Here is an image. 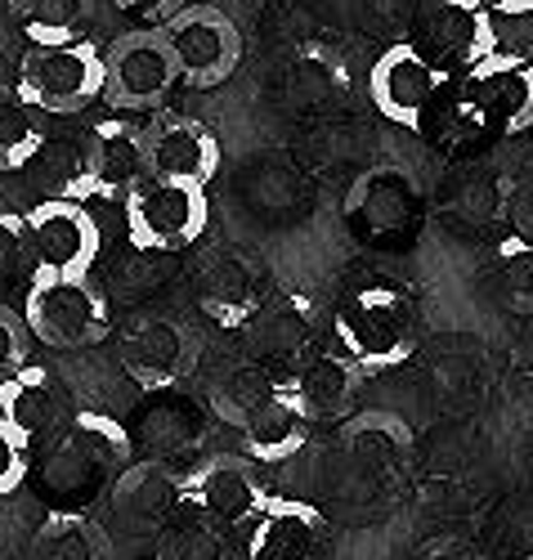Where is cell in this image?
I'll return each instance as SVG.
<instances>
[{"instance_id": "8d00e7d4", "label": "cell", "mask_w": 533, "mask_h": 560, "mask_svg": "<svg viewBox=\"0 0 533 560\" xmlns=\"http://www.w3.org/2000/svg\"><path fill=\"white\" fill-rule=\"evenodd\" d=\"M489 10H498V14H511V19H524V14H533V0H484Z\"/></svg>"}, {"instance_id": "603a6c76", "label": "cell", "mask_w": 533, "mask_h": 560, "mask_svg": "<svg viewBox=\"0 0 533 560\" xmlns=\"http://www.w3.org/2000/svg\"><path fill=\"white\" fill-rule=\"evenodd\" d=\"M237 431L247 435V453L265 466H282L305 448L310 422H305L301 404L292 399V390H287V377L247 412V422H242Z\"/></svg>"}, {"instance_id": "d6a6232c", "label": "cell", "mask_w": 533, "mask_h": 560, "mask_svg": "<svg viewBox=\"0 0 533 560\" xmlns=\"http://www.w3.org/2000/svg\"><path fill=\"white\" fill-rule=\"evenodd\" d=\"M27 323H23V310H10L0 305V382H10L14 372L27 363Z\"/></svg>"}, {"instance_id": "4fadbf2b", "label": "cell", "mask_w": 533, "mask_h": 560, "mask_svg": "<svg viewBox=\"0 0 533 560\" xmlns=\"http://www.w3.org/2000/svg\"><path fill=\"white\" fill-rule=\"evenodd\" d=\"M104 63H108L104 100H108L113 108H126V113L158 108V104L171 95V85L179 81L171 40H166L162 27L117 36L113 50L104 55Z\"/></svg>"}, {"instance_id": "7c38bea8", "label": "cell", "mask_w": 533, "mask_h": 560, "mask_svg": "<svg viewBox=\"0 0 533 560\" xmlns=\"http://www.w3.org/2000/svg\"><path fill=\"white\" fill-rule=\"evenodd\" d=\"M162 32L171 40L179 81L193 90H211V85L229 81L242 59V32L216 5H184Z\"/></svg>"}, {"instance_id": "f35d334b", "label": "cell", "mask_w": 533, "mask_h": 560, "mask_svg": "<svg viewBox=\"0 0 533 560\" xmlns=\"http://www.w3.org/2000/svg\"><path fill=\"white\" fill-rule=\"evenodd\" d=\"M529 63H533V55H529Z\"/></svg>"}, {"instance_id": "f546056e", "label": "cell", "mask_w": 533, "mask_h": 560, "mask_svg": "<svg viewBox=\"0 0 533 560\" xmlns=\"http://www.w3.org/2000/svg\"><path fill=\"white\" fill-rule=\"evenodd\" d=\"M498 292L515 314H533V243L511 238L498 252Z\"/></svg>"}, {"instance_id": "5bb4252c", "label": "cell", "mask_w": 533, "mask_h": 560, "mask_svg": "<svg viewBox=\"0 0 533 560\" xmlns=\"http://www.w3.org/2000/svg\"><path fill=\"white\" fill-rule=\"evenodd\" d=\"M81 198H130L149 179V149H143V126L130 117H100L81 135Z\"/></svg>"}, {"instance_id": "836d02e7", "label": "cell", "mask_w": 533, "mask_h": 560, "mask_svg": "<svg viewBox=\"0 0 533 560\" xmlns=\"http://www.w3.org/2000/svg\"><path fill=\"white\" fill-rule=\"evenodd\" d=\"M113 5L121 14H135V19H149V23H171L179 10H184V0H113Z\"/></svg>"}, {"instance_id": "8fae6325", "label": "cell", "mask_w": 533, "mask_h": 560, "mask_svg": "<svg viewBox=\"0 0 533 560\" xmlns=\"http://www.w3.org/2000/svg\"><path fill=\"white\" fill-rule=\"evenodd\" d=\"M417 220H421V189L413 171L404 166H372L346 194V224L355 229V238L372 247H395L413 238Z\"/></svg>"}, {"instance_id": "74e56055", "label": "cell", "mask_w": 533, "mask_h": 560, "mask_svg": "<svg viewBox=\"0 0 533 560\" xmlns=\"http://www.w3.org/2000/svg\"><path fill=\"white\" fill-rule=\"evenodd\" d=\"M524 560H533V556H524Z\"/></svg>"}, {"instance_id": "83f0119b", "label": "cell", "mask_w": 533, "mask_h": 560, "mask_svg": "<svg viewBox=\"0 0 533 560\" xmlns=\"http://www.w3.org/2000/svg\"><path fill=\"white\" fill-rule=\"evenodd\" d=\"M278 382H282L278 372H269V368H260V363H242V368H233L229 377H220V382L211 386V412L220 417V422H229V427H242V422H247V412H252Z\"/></svg>"}, {"instance_id": "30bf717a", "label": "cell", "mask_w": 533, "mask_h": 560, "mask_svg": "<svg viewBox=\"0 0 533 560\" xmlns=\"http://www.w3.org/2000/svg\"><path fill=\"white\" fill-rule=\"evenodd\" d=\"M462 113L489 135L533 130V63L520 55H494L457 81Z\"/></svg>"}, {"instance_id": "4dcf8cb0", "label": "cell", "mask_w": 533, "mask_h": 560, "mask_svg": "<svg viewBox=\"0 0 533 560\" xmlns=\"http://www.w3.org/2000/svg\"><path fill=\"white\" fill-rule=\"evenodd\" d=\"M166 560H224V534L202 521H184L166 529Z\"/></svg>"}, {"instance_id": "f1b7e54d", "label": "cell", "mask_w": 533, "mask_h": 560, "mask_svg": "<svg viewBox=\"0 0 533 560\" xmlns=\"http://www.w3.org/2000/svg\"><path fill=\"white\" fill-rule=\"evenodd\" d=\"M36 278V247L27 211H0V288H19Z\"/></svg>"}, {"instance_id": "ba28073f", "label": "cell", "mask_w": 533, "mask_h": 560, "mask_svg": "<svg viewBox=\"0 0 533 560\" xmlns=\"http://www.w3.org/2000/svg\"><path fill=\"white\" fill-rule=\"evenodd\" d=\"M179 493H184V511H193V521H202L220 534L252 529L256 516L269 506L265 480L256 462L247 457H207L188 476H179Z\"/></svg>"}, {"instance_id": "cb8c5ba5", "label": "cell", "mask_w": 533, "mask_h": 560, "mask_svg": "<svg viewBox=\"0 0 533 560\" xmlns=\"http://www.w3.org/2000/svg\"><path fill=\"white\" fill-rule=\"evenodd\" d=\"M310 328H314V318H310V305L301 296H282V301H269L256 323L247 328V341L256 350V363L278 372V377H292L297 363H301V350L310 341Z\"/></svg>"}, {"instance_id": "ffe728a7", "label": "cell", "mask_w": 533, "mask_h": 560, "mask_svg": "<svg viewBox=\"0 0 533 560\" xmlns=\"http://www.w3.org/2000/svg\"><path fill=\"white\" fill-rule=\"evenodd\" d=\"M247 560H332V525L305 498H269L247 529Z\"/></svg>"}, {"instance_id": "9c48e42d", "label": "cell", "mask_w": 533, "mask_h": 560, "mask_svg": "<svg viewBox=\"0 0 533 560\" xmlns=\"http://www.w3.org/2000/svg\"><path fill=\"white\" fill-rule=\"evenodd\" d=\"M193 296L211 323L247 332L256 314L269 305V269L260 256L242 247H211L193 265Z\"/></svg>"}, {"instance_id": "8992f818", "label": "cell", "mask_w": 533, "mask_h": 560, "mask_svg": "<svg viewBox=\"0 0 533 560\" xmlns=\"http://www.w3.org/2000/svg\"><path fill=\"white\" fill-rule=\"evenodd\" d=\"M449 81L453 77L417 40H395L376 55L368 72V95L385 121H395L404 130H426V117H434V108L449 95Z\"/></svg>"}, {"instance_id": "52a82bcc", "label": "cell", "mask_w": 533, "mask_h": 560, "mask_svg": "<svg viewBox=\"0 0 533 560\" xmlns=\"http://www.w3.org/2000/svg\"><path fill=\"white\" fill-rule=\"evenodd\" d=\"M126 215V238L139 252H184L188 243H198L207 233V194L193 189V184H171V179H143L139 189H130V198L121 202Z\"/></svg>"}, {"instance_id": "1f68e13d", "label": "cell", "mask_w": 533, "mask_h": 560, "mask_svg": "<svg viewBox=\"0 0 533 560\" xmlns=\"http://www.w3.org/2000/svg\"><path fill=\"white\" fill-rule=\"evenodd\" d=\"M27 476H32V444L23 431H14L5 417H0V498L19 493Z\"/></svg>"}, {"instance_id": "d6986e66", "label": "cell", "mask_w": 533, "mask_h": 560, "mask_svg": "<svg viewBox=\"0 0 533 560\" xmlns=\"http://www.w3.org/2000/svg\"><path fill=\"white\" fill-rule=\"evenodd\" d=\"M0 417L27 435V444H50L55 435L68 431L77 417L72 390L63 377L45 363H23L10 382H0Z\"/></svg>"}, {"instance_id": "e575fe53", "label": "cell", "mask_w": 533, "mask_h": 560, "mask_svg": "<svg viewBox=\"0 0 533 560\" xmlns=\"http://www.w3.org/2000/svg\"><path fill=\"white\" fill-rule=\"evenodd\" d=\"M511 220H515V229H520V238L533 243V175L511 194Z\"/></svg>"}, {"instance_id": "e0dca14e", "label": "cell", "mask_w": 533, "mask_h": 560, "mask_svg": "<svg viewBox=\"0 0 533 560\" xmlns=\"http://www.w3.org/2000/svg\"><path fill=\"white\" fill-rule=\"evenodd\" d=\"M108 511H113L117 529L130 534V538L166 534L175 525V516L184 511L179 476L162 462H130L126 471L113 480Z\"/></svg>"}, {"instance_id": "277c9868", "label": "cell", "mask_w": 533, "mask_h": 560, "mask_svg": "<svg viewBox=\"0 0 533 560\" xmlns=\"http://www.w3.org/2000/svg\"><path fill=\"white\" fill-rule=\"evenodd\" d=\"M108 85V63L94 40L68 45H32L19 63V95L45 117H72L90 108Z\"/></svg>"}, {"instance_id": "9a60e30c", "label": "cell", "mask_w": 533, "mask_h": 560, "mask_svg": "<svg viewBox=\"0 0 533 560\" xmlns=\"http://www.w3.org/2000/svg\"><path fill=\"white\" fill-rule=\"evenodd\" d=\"M417 45L449 77L453 72L466 77L471 68L498 55V32L489 19V5H484V0H430L421 14Z\"/></svg>"}, {"instance_id": "d4e9b609", "label": "cell", "mask_w": 533, "mask_h": 560, "mask_svg": "<svg viewBox=\"0 0 533 560\" xmlns=\"http://www.w3.org/2000/svg\"><path fill=\"white\" fill-rule=\"evenodd\" d=\"M32 560H104V534L85 511L50 506L27 538Z\"/></svg>"}, {"instance_id": "ab89813d", "label": "cell", "mask_w": 533, "mask_h": 560, "mask_svg": "<svg viewBox=\"0 0 533 560\" xmlns=\"http://www.w3.org/2000/svg\"><path fill=\"white\" fill-rule=\"evenodd\" d=\"M529 135H533V130H529Z\"/></svg>"}, {"instance_id": "d590c367", "label": "cell", "mask_w": 533, "mask_h": 560, "mask_svg": "<svg viewBox=\"0 0 533 560\" xmlns=\"http://www.w3.org/2000/svg\"><path fill=\"white\" fill-rule=\"evenodd\" d=\"M421 560H484V556H479V547L466 542V538H434V542L421 551Z\"/></svg>"}, {"instance_id": "ac0fdd59", "label": "cell", "mask_w": 533, "mask_h": 560, "mask_svg": "<svg viewBox=\"0 0 533 560\" xmlns=\"http://www.w3.org/2000/svg\"><path fill=\"white\" fill-rule=\"evenodd\" d=\"M143 149H149V175L171 184H193L207 189L220 171V144L216 135L184 113H162L143 126Z\"/></svg>"}, {"instance_id": "4316f807", "label": "cell", "mask_w": 533, "mask_h": 560, "mask_svg": "<svg viewBox=\"0 0 533 560\" xmlns=\"http://www.w3.org/2000/svg\"><path fill=\"white\" fill-rule=\"evenodd\" d=\"M14 14L32 45H68L81 40L94 0H14Z\"/></svg>"}, {"instance_id": "2e32d148", "label": "cell", "mask_w": 533, "mask_h": 560, "mask_svg": "<svg viewBox=\"0 0 533 560\" xmlns=\"http://www.w3.org/2000/svg\"><path fill=\"white\" fill-rule=\"evenodd\" d=\"M32 247H36V273H72L85 278L100 260V224L85 211V202L45 198L27 211Z\"/></svg>"}, {"instance_id": "6da1fadb", "label": "cell", "mask_w": 533, "mask_h": 560, "mask_svg": "<svg viewBox=\"0 0 533 560\" xmlns=\"http://www.w3.org/2000/svg\"><path fill=\"white\" fill-rule=\"evenodd\" d=\"M135 462V440L130 427L117 422L113 412L100 408H77V417L68 422L63 435H55L40 448L32 476L40 480V489L59 498V506L81 511V502L104 489L108 480H117L126 466Z\"/></svg>"}, {"instance_id": "44dd1931", "label": "cell", "mask_w": 533, "mask_h": 560, "mask_svg": "<svg viewBox=\"0 0 533 560\" xmlns=\"http://www.w3.org/2000/svg\"><path fill=\"white\" fill-rule=\"evenodd\" d=\"M130 440L143 448V462H171L193 453L207 440V417L193 399H179L175 390L149 395L135 408V422H130Z\"/></svg>"}, {"instance_id": "7402d4cb", "label": "cell", "mask_w": 533, "mask_h": 560, "mask_svg": "<svg viewBox=\"0 0 533 560\" xmlns=\"http://www.w3.org/2000/svg\"><path fill=\"white\" fill-rule=\"evenodd\" d=\"M359 382H363V368L341 354V350H323V354H310L297 363V372L287 377V390L301 404L305 422H336L355 408V395H359Z\"/></svg>"}, {"instance_id": "3957f363", "label": "cell", "mask_w": 533, "mask_h": 560, "mask_svg": "<svg viewBox=\"0 0 533 560\" xmlns=\"http://www.w3.org/2000/svg\"><path fill=\"white\" fill-rule=\"evenodd\" d=\"M23 323L50 350H94L113 337V305L90 278L36 273L23 292Z\"/></svg>"}, {"instance_id": "7a4b0ae2", "label": "cell", "mask_w": 533, "mask_h": 560, "mask_svg": "<svg viewBox=\"0 0 533 560\" xmlns=\"http://www.w3.org/2000/svg\"><path fill=\"white\" fill-rule=\"evenodd\" d=\"M332 332L341 354L363 368V377L404 368L417 350V301L408 288L372 278L341 296L332 314Z\"/></svg>"}, {"instance_id": "484cf974", "label": "cell", "mask_w": 533, "mask_h": 560, "mask_svg": "<svg viewBox=\"0 0 533 560\" xmlns=\"http://www.w3.org/2000/svg\"><path fill=\"white\" fill-rule=\"evenodd\" d=\"M40 153H45L40 113L19 90H0V171H27Z\"/></svg>"}, {"instance_id": "5b68a950", "label": "cell", "mask_w": 533, "mask_h": 560, "mask_svg": "<svg viewBox=\"0 0 533 560\" xmlns=\"http://www.w3.org/2000/svg\"><path fill=\"white\" fill-rule=\"evenodd\" d=\"M202 363V341L175 314H135L121 323L117 332V368L143 390V395H162L188 382Z\"/></svg>"}]
</instances>
